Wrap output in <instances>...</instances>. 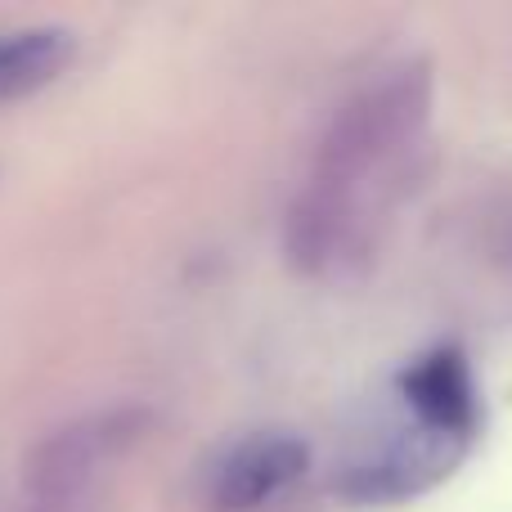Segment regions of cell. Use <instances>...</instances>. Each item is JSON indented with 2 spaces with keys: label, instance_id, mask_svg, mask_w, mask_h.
Here are the masks:
<instances>
[{
  "label": "cell",
  "instance_id": "obj_1",
  "mask_svg": "<svg viewBox=\"0 0 512 512\" xmlns=\"http://www.w3.org/2000/svg\"><path fill=\"white\" fill-rule=\"evenodd\" d=\"M432 117L427 63H400L351 95L333 117L315 176L288 216V256L306 274L342 270L369 252V234L387 198L400 189L409 153Z\"/></svg>",
  "mask_w": 512,
  "mask_h": 512
},
{
  "label": "cell",
  "instance_id": "obj_2",
  "mask_svg": "<svg viewBox=\"0 0 512 512\" xmlns=\"http://www.w3.org/2000/svg\"><path fill=\"white\" fill-rule=\"evenodd\" d=\"M140 432V409H104V414L59 427L27 454V490L36 495V504H77V495L99 477V468H108Z\"/></svg>",
  "mask_w": 512,
  "mask_h": 512
},
{
  "label": "cell",
  "instance_id": "obj_3",
  "mask_svg": "<svg viewBox=\"0 0 512 512\" xmlns=\"http://www.w3.org/2000/svg\"><path fill=\"white\" fill-rule=\"evenodd\" d=\"M459 454V441H445V436L414 423V432L346 463L337 477V495H346L351 504H400V499H414L427 486H436Z\"/></svg>",
  "mask_w": 512,
  "mask_h": 512
},
{
  "label": "cell",
  "instance_id": "obj_4",
  "mask_svg": "<svg viewBox=\"0 0 512 512\" xmlns=\"http://www.w3.org/2000/svg\"><path fill=\"white\" fill-rule=\"evenodd\" d=\"M396 391L418 427L459 445L472 441L481 423V400L477 382H472V364L459 346H436V351L418 355L396 378Z\"/></svg>",
  "mask_w": 512,
  "mask_h": 512
},
{
  "label": "cell",
  "instance_id": "obj_5",
  "mask_svg": "<svg viewBox=\"0 0 512 512\" xmlns=\"http://www.w3.org/2000/svg\"><path fill=\"white\" fill-rule=\"evenodd\" d=\"M310 468L306 441L288 432H265L234 445L216 472V504L225 512H256L288 495Z\"/></svg>",
  "mask_w": 512,
  "mask_h": 512
},
{
  "label": "cell",
  "instance_id": "obj_6",
  "mask_svg": "<svg viewBox=\"0 0 512 512\" xmlns=\"http://www.w3.org/2000/svg\"><path fill=\"white\" fill-rule=\"evenodd\" d=\"M72 32L63 27H18V32L0 36V104L5 99H23L32 90H41L45 81H54L68 68Z\"/></svg>",
  "mask_w": 512,
  "mask_h": 512
},
{
  "label": "cell",
  "instance_id": "obj_7",
  "mask_svg": "<svg viewBox=\"0 0 512 512\" xmlns=\"http://www.w3.org/2000/svg\"><path fill=\"white\" fill-rule=\"evenodd\" d=\"M32 512H77V504H36Z\"/></svg>",
  "mask_w": 512,
  "mask_h": 512
}]
</instances>
